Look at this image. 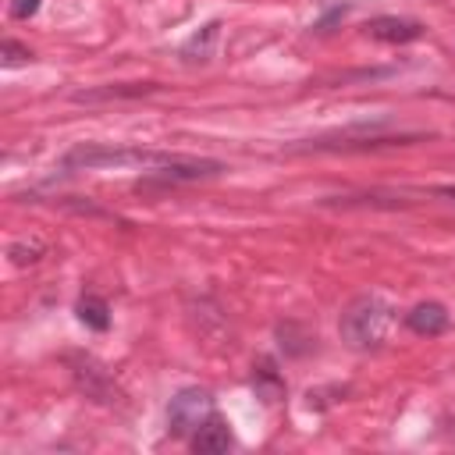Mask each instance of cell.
<instances>
[{
	"label": "cell",
	"mask_w": 455,
	"mask_h": 455,
	"mask_svg": "<svg viewBox=\"0 0 455 455\" xmlns=\"http://www.w3.org/2000/svg\"><path fill=\"white\" fill-rule=\"evenodd\" d=\"M405 327L412 334H423V338H437L451 327V313L441 306V302H416L409 313H405Z\"/></svg>",
	"instance_id": "52a82bcc"
},
{
	"label": "cell",
	"mask_w": 455,
	"mask_h": 455,
	"mask_svg": "<svg viewBox=\"0 0 455 455\" xmlns=\"http://www.w3.org/2000/svg\"><path fill=\"white\" fill-rule=\"evenodd\" d=\"M252 387H256V395H259L267 405L284 395V380H281V373L274 370V359H259V363L252 366Z\"/></svg>",
	"instance_id": "9c48e42d"
},
{
	"label": "cell",
	"mask_w": 455,
	"mask_h": 455,
	"mask_svg": "<svg viewBox=\"0 0 455 455\" xmlns=\"http://www.w3.org/2000/svg\"><path fill=\"white\" fill-rule=\"evenodd\" d=\"M64 363L71 366V377H75L78 391H85V398H92V402H100V405H114V402L121 398L114 377L107 373V366H103L100 359H92V355H85V352H71V355H64Z\"/></svg>",
	"instance_id": "277c9868"
},
{
	"label": "cell",
	"mask_w": 455,
	"mask_h": 455,
	"mask_svg": "<svg viewBox=\"0 0 455 455\" xmlns=\"http://www.w3.org/2000/svg\"><path fill=\"white\" fill-rule=\"evenodd\" d=\"M395 306L380 295H355L345 309H341V320H338V334L348 348L355 352H373L380 348L391 331H395Z\"/></svg>",
	"instance_id": "6da1fadb"
},
{
	"label": "cell",
	"mask_w": 455,
	"mask_h": 455,
	"mask_svg": "<svg viewBox=\"0 0 455 455\" xmlns=\"http://www.w3.org/2000/svg\"><path fill=\"white\" fill-rule=\"evenodd\" d=\"M46 249L39 245V242H18V245H11V263H18V267H25V263H39V256H43Z\"/></svg>",
	"instance_id": "5bb4252c"
},
{
	"label": "cell",
	"mask_w": 455,
	"mask_h": 455,
	"mask_svg": "<svg viewBox=\"0 0 455 455\" xmlns=\"http://www.w3.org/2000/svg\"><path fill=\"white\" fill-rule=\"evenodd\" d=\"M210 416H217L213 395L206 387H181L167 405V430L174 437H192Z\"/></svg>",
	"instance_id": "3957f363"
},
{
	"label": "cell",
	"mask_w": 455,
	"mask_h": 455,
	"mask_svg": "<svg viewBox=\"0 0 455 455\" xmlns=\"http://www.w3.org/2000/svg\"><path fill=\"white\" fill-rule=\"evenodd\" d=\"M75 313H78V320H82L89 331H107V327H110V306H107V299H100V295H82L78 306H75Z\"/></svg>",
	"instance_id": "8fae6325"
},
{
	"label": "cell",
	"mask_w": 455,
	"mask_h": 455,
	"mask_svg": "<svg viewBox=\"0 0 455 455\" xmlns=\"http://www.w3.org/2000/svg\"><path fill=\"white\" fill-rule=\"evenodd\" d=\"M39 4H43V0H11V18L28 21V18L39 11Z\"/></svg>",
	"instance_id": "9a60e30c"
},
{
	"label": "cell",
	"mask_w": 455,
	"mask_h": 455,
	"mask_svg": "<svg viewBox=\"0 0 455 455\" xmlns=\"http://www.w3.org/2000/svg\"><path fill=\"white\" fill-rule=\"evenodd\" d=\"M228 167L220 164V160H206V156H178L174 164H167V167H153L142 181H139V188L146 185H181V181H206V178H217V174H224Z\"/></svg>",
	"instance_id": "5b68a950"
},
{
	"label": "cell",
	"mask_w": 455,
	"mask_h": 455,
	"mask_svg": "<svg viewBox=\"0 0 455 455\" xmlns=\"http://www.w3.org/2000/svg\"><path fill=\"white\" fill-rule=\"evenodd\" d=\"M345 11H348V4H338V7H331V11H327V14H323V18L313 25V28H316V32H327V28H331V25H334V21H338Z\"/></svg>",
	"instance_id": "2e32d148"
},
{
	"label": "cell",
	"mask_w": 455,
	"mask_h": 455,
	"mask_svg": "<svg viewBox=\"0 0 455 455\" xmlns=\"http://www.w3.org/2000/svg\"><path fill=\"white\" fill-rule=\"evenodd\" d=\"M366 36L377 39V43H391V46H402V43H412L427 32L423 21L416 18H398V14H380V18H370L366 25Z\"/></svg>",
	"instance_id": "8992f818"
},
{
	"label": "cell",
	"mask_w": 455,
	"mask_h": 455,
	"mask_svg": "<svg viewBox=\"0 0 455 455\" xmlns=\"http://www.w3.org/2000/svg\"><path fill=\"white\" fill-rule=\"evenodd\" d=\"M156 82H135V85H107V89H85V92H75V103H96V100H124V96H142V92H153Z\"/></svg>",
	"instance_id": "7c38bea8"
},
{
	"label": "cell",
	"mask_w": 455,
	"mask_h": 455,
	"mask_svg": "<svg viewBox=\"0 0 455 455\" xmlns=\"http://www.w3.org/2000/svg\"><path fill=\"white\" fill-rule=\"evenodd\" d=\"M181 153H160V149H142V146H110V142H75L64 153L68 171H96V167H167Z\"/></svg>",
	"instance_id": "7a4b0ae2"
},
{
	"label": "cell",
	"mask_w": 455,
	"mask_h": 455,
	"mask_svg": "<svg viewBox=\"0 0 455 455\" xmlns=\"http://www.w3.org/2000/svg\"><path fill=\"white\" fill-rule=\"evenodd\" d=\"M434 192H437V196H444L448 203H455V185H437Z\"/></svg>",
	"instance_id": "e0dca14e"
},
{
	"label": "cell",
	"mask_w": 455,
	"mask_h": 455,
	"mask_svg": "<svg viewBox=\"0 0 455 455\" xmlns=\"http://www.w3.org/2000/svg\"><path fill=\"white\" fill-rule=\"evenodd\" d=\"M28 60H32L28 46H21L18 39H4V46H0V64L4 68H18V64H28Z\"/></svg>",
	"instance_id": "4fadbf2b"
},
{
	"label": "cell",
	"mask_w": 455,
	"mask_h": 455,
	"mask_svg": "<svg viewBox=\"0 0 455 455\" xmlns=\"http://www.w3.org/2000/svg\"><path fill=\"white\" fill-rule=\"evenodd\" d=\"M188 444H192V451H228L231 444H235V437H231V430H228V423L220 419V416H210L192 437H188Z\"/></svg>",
	"instance_id": "ba28073f"
},
{
	"label": "cell",
	"mask_w": 455,
	"mask_h": 455,
	"mask_svg": "<svg viewBox=\"0 0 455 455\" xmlns=\"http://www.w3.org/2000/svg\"><path fill=\"white\" fill-rule=\"evenodd\" d=\"M217 36H220V21H210V25H203L185 46H181V57L188 60V64H199V60H210V53H213V43H217Z\"/></svg>",
	"instance_id": "30bf717a"
}]
</instances>
